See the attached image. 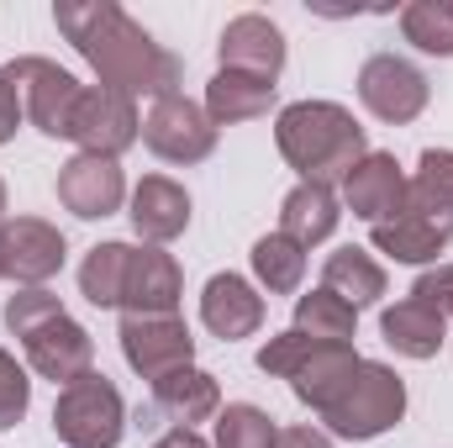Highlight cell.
I'll return each instance as SVG.
<instances>
[{
    "instance_id": "21",
    "label": "cell",
    "mask_w": 453,
    "mask_h": 448,
    "mask_svg": "<svg viewBox=\"0 0 453 448\" xmlns=\"http://www.w3.org/2000/svg\"><path fill=\"white\" fill-rule=\"evenodd\" d=\"M380 337L401 353V359H438V348H443V317L433 312V306H422V301H395V306H385L380 312Z\"/></svg>"
},
{
    "instance_id": "38",
    "label": "cell",
    "mask_w": 453,
    "mask_h": 448,
    "mask_svg": "<svg viewBox=\"0 0 453 448\" xmlns=\"http://www.w3.org/2000/svg\"><path fill=\"white\" fill-rule=\"evenodd\" d=\"M0 227H5V180H0Z\"/></svg>"
},
{
    "instance_id": "26",
    "label": "cell",
    "mask_w": 453,
    "mask_h": 448,
    "mask_svg": "<svg viewBox=\"0 0 453 448\" xmlns=\"http://www.w3.org/2000/svg\"><path fill=\"white\" fill-rule=\"evenodd\" d=\"M248 259H253V274L269 296H296L301 280H306V248L290 243L285 232H264Z\"/></svg>"
},
{
    "instance_id": "4",
    "label": "cell",
    "mask_w": 453,
    "mask_h": 448,
    "mask_svg": "<svg viewBox=\"0 0 453 448\" xmlns=\"http://www.w3.org/2000/svg\"><path fill=\"white\" fill-rule=\"evenodd\" d=\"M53 433L64 448H116L127 433V401L106 375H80L53 401Z\"/></svg>"
},
{
    "instance_id": "39",
    "label": "cell",
    "mask_w": 453,
    "mask_h": 448,
    "mask_svg": "<svg viewBox=\"0 0 453 448\" xmlns=\"http://www.w3.org/2000/svg\"><path fill=\"white\" fill-rule=\"evenodd\" d=\"M0 280H5V269H0Z\"/></svg>"
},
{
    "instance_id": "23",
    "label": "cell",
    "mask_w": 453,
    "mask_h": 448,
    "mask_svg": "<svg viewBox=\"0 0 453 448\" xmlns=\"http://www.w3.org/2000/svg\"><path fill=\"white\" fill-rule=\"evenodd\" d=\"M274 90L269 80H253V74H232V69H217L211 85H206V116L217 127H237V121H253L274 106Z\"/></svg>"
},
{
    "instance_id": "29",
    "label": "cell",
    "mask_w": 453,
    "mask_h": 448,
    "mask_svg": "<svg viewBox=\"0 0 453 448\" xmlns=\"http://www.w3.org/2000/svg\"><path fill=\"white\" fill-rule=\"evenodd\" d=\"M280 444V428L264 406L253 401H232L217 412V448H274Z\"/></svg>"
},
{
    "instance_id": "32",
    "label": "cell",
    "mask_w": 453,
    "mask_h": 448,
    "mask_svg": "<svg viewBox=\"0 0 453 448\" xmlns=\"http://www.w3.org/2000/svg\"><path fill=\"white\" fill-rule=\"evenodd\" d=\"M53 317H64V301L48 290V285H37V290H16L11 301H5V328L16 337L37 333L42 322H53Z\"/></svg>"
},
{
    "instance_id": "5",
    "label": "cell",
    "mask_w": 453,
    "mask_h": 448,
    "mask_svg": "<svg viewBox=\"0 0 453 448\" xmlns=\"http://www.w3.org/2000/svg\"><path fill=\"white\" fill-rule=\"evenodd\" d=\"M5 80L21 90V106H27L32 127H37L42 137H69L74 112H80V96H85V85H80L69 69H58L53 58L27 53V58H11V64H5Z\"/></svg>"
},
{
    "instance_id": "10",
    "label": "cell",
    "mask_w": 453,
    "mask_h": 448,
    "mask_svg": "<svg viewBox=\"0 0 453 448\" xmlns=\"http://www.w3.org/2000/svg\"><path fill=\"white\" fill-rule=\"evenodd\" d=\"M69 259V243L64 232L42 217H16V222L0 227V269L5 280H16L21 290H37L48 285Z\"/></svg>"
},
{
    "instance_id": "14",
    "label": "cell",
    "mask_w": 453,
    "mask_h": 448,
    "mask_svg": "<svg viewBox=\"0 0 453 448\" xmlns=\"http://www.w3.org/2000/svg\"><path fill=\"white\" fill-rule=\"evenodd\" d=\"M217 53H222V69L253 74V80H269L274 85L280 69H285V32L269 16H258V11H242V16H232L222 27Z\"/></svg>"
},
{
    "instance_id": "3",
    "label": "cell",
    "mask_w": 453,
    "mask_h": 448,
    "mask_svg": "<svg viewBox=\"0 0 453 448\" xmlns=\"http://www.w3.org/2000/svg\"><path fill=\"white\" fill-rule=\"evenodd\" d=\"M401 417H406V380L380 359H364L353 369V380L338 390V401L322 412V422L348 444H369V438L390 433Z\"/></svg>"
},
{
    "instance_id": "24",
    "label": "cell",
    "mask_w": 453,
    "mask_h": 448,
    "mask_svg": "<svg viewBox=\"0 0 453 448\" xmlns=\"http://www.w3.org/2000/svg\"><path fill=\"white\" fill-rule=\"evenodd\" d=\"M322 290H333L338 301H348L353 312L358 306H374L380 296H385V269L364 253V248H338V253H327V264H322Z\"/></svg>"
},
{
    "instance_id": "30",
    "label": "cell",
    "mask_w": 453,
    "mask_h": 448,
    "mask_svg": "<svg viewBox=\"0 0 453 448\" xmlns=\"http://www.w3.org/2000/svg\"><path fill=\"white\" fill-rule=\"evenodd\" d=\"M406 201L453 217V148H427V153L417 158V174H411Z\"/></svg>"
},
{
    "instance_id": "37",
    "label": "cell",
    "mask_w": 453,
    "mask_h": 448,
    "mask_svg": "<svg viewBox=\"0 0 453 448\" xmlns=\"http://www.w3.org/2000/svg\"><path fill=\"white\" fill-rule=\"evenodd\" d=\"M153 448H211V444H206L196 428H169V433H164V438H158Z\"/></svg>"
},
{
    "instance_id": "11",
    "label": "cell",
    "mask_w": 453,
    "mask_h": 448,
    "mask_svg": "<svg viewBox=\"0 0 453 448\" xmlns=\"http://www.w3.org/2000/svg\"><path fill=\"white\" fill-rule=\"evenodd\" d=\"M406 190H411V180H406V169L395 164V153L369 148V153L348 169V180H342V206H348L358 222L385 227L406 212Z\"/></svg>"
},
{
    "instance_id": "16",
    "label": "cell",
    "mask_w": 453,
    "mask_h": 448,
    "mask_svg": "<svg viewBox=\"0 0 453 448\" xmlns=\"http://www.w3.org/2000/svg\"><path fill=\"white\" fill-rule=\"evenodd\" d=\"M369 243L395 259V264H433L443 248L453 243V217L449 212H427V206H411L385 227H369Z\"/></svg>"
},
{
    "instance_id": "13",
    "label": "cell",
    "mask_w": 453,
    "mask_h": 448,
    "mask_svg": "<svg viewBox=\"0 0 453 448\" xmlns=\"http://www.w3.org/2000/svg\"><path fill=\"white\" fill-rule=\"evenodd\" d=\"M185 296V274L174 264V253L164 248H132L127 264V285H121V317H174Z\"/></svg>"
},
{
    "instance_id": "33",
    "label": "cell",
    "mask_w": 453,
    "mask_h": 448,
    "mask_svg": "<svg viewBox=\"0 0 453 448\" xmlns=\"http://www.w3.org/2000/svg\"><path fill=\"white\" fill-rule=\"evenodd\" d=\"M27 412H32V380H27V369L0 348V433L16 428Z\"/></svg>"
},
{
    "instance_id": "20",
    "label": "cell",
    "mask_w": 453,
    "mask_h": 448,
    "mask_svg": "<svg viewBox=\"0 0 453 448\" xmlns=\"http://www.w3.org/2000/svg\"><path fill=\"white\" fill-rule=\"evenodd\" d=\"M358 364H364V359L353 353V343H322V348H317L296 375H290V390H296V401H301V406H311V412L322 417V412L338 401V390L353 380V369H358Z\"/></svg>"
},
{
    "instance_id": "15",
    "label": "cell",
    "mask_w": 453,
    "mask_h": 448,
    "mask_svg": "<svg viewBox=\"0 0 453 448\" xmlns=\"http://www.w3.org/2000/svg\"><path fill=\"white\" fill-rule=\"evenodd\" d=\"M21 343H27L32 369H37L42 380H53L58 390H64L69 380H80V375H90V369H96V337L85 333L69 312H64V317H53V322H42L37 333H27Z\"/></svg>"
},
{
    "instance_id": "27",
    "label": "cell",
    "mask_w": 453,
    "mask_h": 448,
    "mask_svg": "<svg viewBox=\"0 0 453 448\" xmlns=\"http://www.w3.org/2000/svg\"><path fill=\"white\" fill-rule=\"evenodd\" d=\"M353 328H358V312L338 301L333 290H306L296 296V333L317 337V343H353Z\"/></svg>"
},
{
    "instance_id": "28",
    "label": "cell",
    "mask_w": 453,
    "mask_h": 448,
    "mask_svg": "<svg viewBox=\"0 0 453 448\" xmlns=\"http://www.w3.org/2000/svg\"><path fill=\"white\" fill-rule=\"evenodd\" d=\"M401 32L417 53L453 58V0H417L401 11Z\"/></svg>"
},
{
    "instance_id": "6",
    "label": "cell",
    "mask_w": 453,
    "mask_h": 448,
    "mask_svg": "<svg viewBox=\"0 0 453 448\" xmlns=\"http://www.w3.org/2000/svg\"><path fill=\"white\" fill-rule=\"evenodd\" d=\"M358 101H364L369 116H380V121H390V127H406V121H417V116L427 112L433 85H427V74H422L411 58H401V53H374V58H364V69H358Z\"/></svg>"
},
{
    "instance_id": "8",
    "label": "cell",
    "mask_w": 453,
    "mask_h": 448,
    "mask_svg": "<svg viewBox=\"0 0 453 448\" xmlns=\"http://www.w3.org/2000/svg\"><path fill=\"white\" fill-rule=\"evenodd\" d=\"M137 137H142L137 101H132V96H116L106 85H85L80 112H74V127H69V143H80V153L121 158Z\"/></svg>"
},
{
    "instance_id": "25",
    "label": "cell",
    "mask_w": 453,
    "mask_h": 448,
    "mask_svg": "<svg viewBox=\"0 0 453 448\" xmlns=\"http://www.w3.org/2000/svg\"><path fill=\"white\" fill-rule=\"evenodd\" d=\"M127 264H132V243H96L80 264V296L101 312H121Z\"/></svg>"
},
{
    "instance_id": "34",
    "label": "cell",
    "mask_w": 453,
    "mask_h": 448,
    "mask_svg": "<svg viewBox=\"0 0 453 448\" xmlns=\"http://www.w3.org/2000/svg\"><path fill=\"white\" fill-rule=\"evenodd\" d=\"M411 301L433 306V312L449 322L453 317V264H433V269H422L417 285H411Z\"/></svg>"
},
{
    "instance_id": "12",
    "label": "cell",
    "mask_w": 453,
    "mask_h": 448,
    "mask_svg": "<svg viewBox=\"0 0 453 448\" xmlns=\"http://www.w3.org/2000/svg\"><path fill=\"white\" fill-rule=\"evenodd\" d=\"M58 201L64 212H74L80 222H101V217H116L121 201H127V174L116 158H101V153H74L64 169H58Z\"/></svg>"
},
{
    "instance_id": "7",
    "label": "cell",
    "mask_w": 453,
    "mask_h": 448,
    "mask_svg": "<svg viewBox=\"0 0 453 448\" xmlns=\"http://www.w3.org/2000/svg\"><path fill=\"white\" fill-rule=\"evenodd\" d=\"M142 143L164 164H201V158L217 153V121L190 96H164L142 116Z\"/></svg>"
},
{
    "instance_id": "18",
    "label": "cell",
    "mask_w": 453,
    "mask_h": 448,
    "mask_svg": "<svg viewBox=\"0 0 453 448\" xmlns=\"http://www.w3.org/2000/svg\"><path fill=\"white\" fill-rule=\"evenodd\" d=\"M132 227H137V237L142 243H153V248H164V243H174L185 227H190V190L185 185H174L169 174H148L137 190H132Z\"/></svg>"
},
{
    "instance_id": "36",
    "label": "cell",
    "mask_w": 453,
    "mask_h": 448,
    "mask_svg": "<svg viewBox=\"0 0 453 448\" xmlns=\"http://www.w3.org/2000/svg\"><path fill=\"white\" fill-rule=\"evenodd\" d=\"M274 448H333V438H327L322 428H306V422H301V428H285Z\"/></svg>"
},
{
    "instance_id": "17",
    "label": "cell",
    "mask_w": 453,
    "mask_h": 448,
    "mask_svg": "<svg viewBox=\"0 0 453 448\" xmlns=\"http://www.w3.org/2000/svg\"><path fill=\"white\" fill-rule=\"evenodd\" d=\"M201 322L206 333H217L222 343H237V337H253L264 328V296L242 280V274H211L206 290H201Z\"/></svg>"
},
{
    "instance_id": "35",
    "label": "cell",
    "mask_w": 453,
    "mask_h": 448,
    "mask_svg": "<svg viewBox=\"0 0 453 448\" xmlns=\"http://www.w3.org/2000/svg\"><path fill=\"white\" fill-rule=\"evenodd\" d=\"M21 116H27V106H21V90H16V85L5 80V69H0V143H11V137H16Z\"/></svg>"
},
{
    "instance_id": "31",
    "label": "cell",
    "mask_w": 453,
    "mask_h": 448,
    "mask_svg": "<svg viewBox=\"0 0 453 448\" xmlns=\"http://www.w3.org/2000/svg\"><path fill=\"white\" fill-rule=\"evenodd\" d=\"M317 348H322L317 337H306V333H296V328H290V333H274V337H269V343L258 348V359H253V364H258L264 375H274V380H290V375H296V369L317 353Z\"/></svg>"
},
{
    "instance_id": "19",
    "label": "cell",
    "mask_w": 453,
    "mask_h": 448,
    "mask_svg": "<svg viewBox=\"0 0 453 448\" xmlns=\"http://www.w3.org/2000/svg\"><path fill=\"white\" fill-rule=\"evenodd\" d=\"M153 412L169 417L174 428H196V422H206V417L222 412V385H217V375L185 364V369L153 380Z\"/></svg>"
},
{
    "instance_id": "9",
    "label": "cell",
    "mask_w": 453,
    "mask_h": 448,
    "mask_svg": "<svg viewBox=\"0 0 453 448\" xmlns=\"http://www.w3.org/2000/svg\"><path fill=\"white\" fill-rule=\"evenodd\" d=\"M121 359L153 385L185 364H196V337L185 328V317H121Z\"/></svg>"
},
{
    "instance_id": "2",
    "label": "cell",
    "mask_w": 453,
    "mask_h": 448,
    "mask_svg": "<svg viewBox=\"0 0 453 448\" xmlns=\"http://www.w3.org/2000/svg\"><path fill=\"white\" fill-rule=\"evenodd\" d=\"M274 143H280V158L301 174V185H327V190L342 185L348 169L369 153L364 127L338 101H296V106H285L280 121H274Z\"/></svg>"
},
{
    "instance_id": "1",
    "label": "cell",
    "mask_w": 453,
    "mask_h": 448,
    "mask_svg": "<svg viewBox=\"0 0 453 448\" xmlns=\"http://www.w3.org/2000/svg\"><path fill=\"white\" fill-rule=\"evenodd\" d=\"M53 21L58 32L80 48V58L96 69V80L116 90V96H180V80H185V64L153 42V32L142 21H132L116 0H58L53 5Z\"/></svg>"
},
{
    "instance_id": "22",
    "label": "cell",
    "mask_w": 453,
    "mask_h": 448,
    "mask_svg": "<svg viewBox=\"0 0 453 448\" xmlns=\"http://www.w3.org/2000/svg\"><path fill=\"white\" fill-rule=\"evenodd\" d=\"M338 217H342V206L327 185H296V190L280 201V232H285L290 243H301V248L327 243V237L338 232Z\"/></svg>"
}]
</instances>
